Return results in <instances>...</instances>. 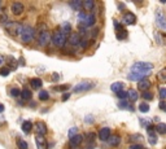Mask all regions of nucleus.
<instances>
[{
  "label": "nucleus",
  "mask_w": 166,
  "mask_h": 149,
  "mask_svg": "<svg viewBox=\"0 0 166 149\" xmlns=\"http://www.w3.org/2000/svg\"><path fill=\"white\" fill-rule=\"evenodd\" d=\"M21 39L25 43H30L31 40L34 39V35H35V30L33 29L29 25H23L22 29H21Z\"/></svg>",
  "instance_id": "f257e3e1"
},
{
  "label": "nucleus",
  "mask_w": 166,
  "mask_h": 149,
  "mask_svg": "<svg viewBox=\"0 0 166 149\" xmlns=\"http://www.w3.org/2000/svg\"><path fill=\"white\" fill-rule=\"evenodd\" d=\"M51 40H52V43H53L55 47L62 48L64 45L66 44V42H68V37L64 35L61 31H56V33L53 34V37L51 38Z\"/></svg>",
  "instance_id": "f03ea898"
},
{
  "label": "nucleus",
  "mask_w": 166,
  "mask_h": 149,
  "mask_svg": "<svg viewBox=\"0 0 166 149\" xmlns=\"http://www.w3.org/2000/svg\"><path fill=\"white\" fill-rule=\"evenodd\" d=\"M149 75V73L148 72H140V70H134L131 69L129 73V79L130 80H142V79H146V78Z\"/></svg>",
  "instance_id": "7ed1b4c3"
},
{
  "label": "nucleus",
  "mask_w": 166,
  "mask_h": 149,
  "mask_svg": "<svg viewBox=\"0 0 166 149\" xmlns=\"http://www.w3.org/2000/svg\"><path fill=\"white\" fill-rule=\"evenodd\" d=\"M5 29H7V31H8L10 35L16 37V35H20V34H21L22 25L17 23V22H7V23H5Z\"/></svg>",
  "instance_id": "20e7f679"
},
{
  "label": "nucleus",
  "mask_w": 166,
  "mask_h": 149,
  "mask_svg": "<svg viewBox=\"0 0 166 149\" xmlns=\"http://www.w3.org/2000/svg\"><path fill=\"white\" fill-rule=\"evenodd\" d=\"M94 86H95V84L91 83V82H80V83L77 84V86L73 87V92H74V93H79V92L90 91Z\"/></svg>",
  "instance_id": "39448f33"
},
{
  "label": "nucleus",
  "mask_w": 166,
  "mask_h": 149,
  "mask_svg": "<svg viewBox=\"0 0 166 149\" xmlns=\"http://www.w3.org/2000/svg\"><path fill=\"white\" fill-rule=\"evenodd\" d=\"M131 69H134V70H140V72H148V73H149L151 70L153 69V64H151V62H143V61L135 62L132 65Z\"/></svg>",
  "instance_id": "423d86ee"
},
{
  "label": "nucleus",
  "mask_w": 166,
  "mask_h": 149,
  "mask_svg": "<svg viewBox=\"0 0 166 149\" xmlns=\"http://www.w3.org/2000/svg\"><path fill=\"white\" fill-rule=\"evenodd\" d=\"M49 42H51V34H49L47 30L40 31L39 37H38V43H39L40 47H45V45H48Z\"/></svg>",
  "instance_id": "0eeeda50"
},
{
  "label": "nucleus",
  "mask_w": 166,
  "mask_h": 149,
  "mask_svg": "<svg viewBox=\"0 0 166 149\" xmlns=\"http://www.w3.org/2000/svg\"><path fill=\"white\" fill-rule=\"evenodd\" d=\"M156 23L162 30H166V16L164 15V12L161 9H158L156 13Z\"/></svg>",
  "instance_id": "6e6552de"
},
{
  "label": "nucleus",
  "mask_w": 166,
  "mask_h": 149,
  "mask_svg": "<svg viewBox=\"0 0 166 149\" xmlns=\"http://www.w3.org/2000/svg\"><path fill=\"white\" fill-rule=\"evenodd\" d=\"M97 136L101 141H107L109 137H110V129H109V127H103V129L99 131Z\"/></svg>",
  "instance_id": "1a4fd4ad"
},
{
  "label": "nucleus",
  "mask_w": 166,
  "mask_h": 149,
  "mask_svg": "<svg viewBox=\"0 0 166 149\" xmlns=\"http://www.w3.org/2000/svg\"><path fill=\"white\" fill-rule=\"evenodd\" d=\"M123 22L126 25H135L136 23V16L131 12H127L123 15Z\"/></svg>",
  "instance_id": "9d476101"
},
{
  "label": "nucleus",
  "mask_w": 166,
  "mask_h": 149,
  "mask_svg": "<svg viewBox=\"0 0 166 149\" xmlns=\"http://www.w3.org/2000/svg\"><path fill=\"white\" fill-rule=\"evenodd\" d=\"M10 10H12L13 15L20 16L25 10V7H23V4H21V3H13V4L10 5Z\"/></svg>",
  "instance_id": "9b49d317"
},
{
  "label": "nucleus",
  "mask_w": 166,
  "mask_h": 149,
  "mask_svg": "<svg viewBox=\"0 0 166 149\" xmlns=\"http://www.w3.org/2000/svg\"><path fill=\"white\" fill-rule=\"evenodd\" d=\"M154 129L153 127H148V141H149V144L151 145H156L157 144V135H156V132L153 131Z\"/></svg>",
  "instance_id": "f8f14e48"
},
{
  "label": "nucleus",
  "mask_w": 166,
  "mask_h": 149,
  "mask_svg": "<svg viewBox=\"0 0 166 149\" xmlns=\"http://www.w3.org/2000/svg\"><path fill=\"white\" fill-rule=\"evenodd\" d=\"M35 143H37L38 149H47V141H45L44 136H42V135H37L35 136Z\"/></svg>",
  "instance_id": "ddd939ff"
},
{
  "label": "nucleus",
  "mask_w": 166,
  "mask_h": 149,
  "mask_svg": "<svg viewBox=\"0 0 166 149\" xmlns=\"http://www.w3.org/2000/svg\"><path fill=\"white\" fill-rule=\"evenodd\" d=\"M149 87H151V82L148 79H142V80H139V83H137V88H139L140 91H143V92H146L149 90Z\"/></svg>",
  "instance_id": "4468645a"
},
{
  "label": "nucleus",
  "mask_w": 166,
  "mask_h": 149,
  "mask_svg": "<svg viewBox=\"0 0 166 149\" xmlns=\"http://www.w3.org/2000/svg\"><path fill=\"white\" fill-rule=\"evenodd\" d=\"M69 43L72 45H79L80 43V35L77 33H73L69 35Z\"/></svg>",
  "instance_id": "2eb2a0df"
},
{
  "label": "nucleus",
  "mask_w": 166,
  "mask_h": 149,
  "mask_svg": "<svg viewBox=\"0 0 166 149\" xmlns=\"http://www.w3.org/2000/svg\"><path fill=\"white\" fill-rule=\"evenodd\" d=\"M82 141H83V136L82 135H79V134H77L75 136L70 139V145H72L73 148H77L80 143H82Z\"/></svg>",
  "instance_id": "dca6fc26"
},
{
  "label": "nucleus",
  "mask_w": 166,
  "mask_h": 149,
  "mask_svg": "<svg viewBox=\"0 0 166 149\" xmlns=\"http://www.w3.org/2000/svg\"><path fill=\"white\" fill-rule=\"evenodd\" d=\"M108 143L110 147H118L119 143H121V137L118 135H110V137L108 139Z\"/></svg>",
  "instance_id": "f3484780"
},
{
  "label": "nucleus",
  "mask_w": 166,
  "mask_h": 149,
  "mask_svg": "<svg viewBox=\"0 0 166 149\" xmlns=\"http://www.w3.org/2000/svg\"><path fill=\"white\" fill-rule=\"evenodd\" d=\"M30 86L34 90H39L43 86V82H42V79H39V78H33V79H30Z\"/></svg>",
  "instance_id": "a211bd4d"
},
{
  "label": "nucleus",
  "mask_w": 166,
  "mask_h": 149,
  "mask_svg": "<svg viewBox=\"0 0 166 149\" xmlns=\"http://www.w3.org/2000/svg\"><path fill=\"white\" fill-rule=\"evenodd\" d=\"M37 131H38V135L44 136V135L47 134V126H45L43 122H38L37 123Z\"/></svg>",
  "instance_id": "6ab92c4d"
},
{
  "label": "nucleus",
  "mask_w": 166,
  "mask_h": 149,
  "mask_svg": "<svg viewBox=\"0 0 166 149\" xmlns=\"http://www.w3.org/2000/svg\"><path fill=\"white\" fill-rule=\"evenodd\" d=\"M127 99L130 100V102H135L139 99V95H137V92L135 90H130L127 91Z\"/></svg>",
  "instance_id": "aec40b11"
},
{
  "label": "nucleus",
  "mask_w": 166,
  "mask_h": 149,
  "mask_svg": "<svg viewBox=\"0 0 166 149\" xmlns=\"http://www.w3.org/2000/svg\"><path fill=\"white\" fill-rule=\"evenodd\" d=\"M62 30H60L64 35H66V37H69L70 34H72V26H70V23L69 22H64L62 23Z\"/></svg>",
  "instance_id": "412c9836"
},
{
  "label": "nucleus",
  "mask_w": 166,
  "mask_h": 149,
  "mask_svg": "<svg viewBox=\"0 0 166 149\" xmlns=\"http://www.w3.org/2000/svg\"><path fill=\"white\" fill-rule=\"evenodd\" d=\"M110 90L114 92V93H117V92H119V91L123 90V83H122V82H114V83H112Z\"/></svg>",
  "instance_id": "4be33fe9"
},
{
  "label": "nucleus",
  "mask_w": 166,
  "mask_h": 149,
  "mask_svg": "<svg viewBox=\"0 0 166 149\" xmlns=\"http://www.w3.org/2000/svg\"><path fill=\"white\" fill-rule=\"evenodd\" d=\"M94 23H95V17H94V15H87L86 16V20H84V22H83V26L84 27H88V26H92Z\"/></svg>",
  "instance_id": "5701e85b"
},
{
  "label": "nucleus",
  "mask_w": 166,
  "mask_h": 149,
  "mask_svg": "<svg viewBox=\"0 0 166 149\" xmlns=\"http://www.w3.org/2000/svg\"><path fill=\"white\" fill-rule=\"evenodd\" d=\"M82 7L86 10H88V12H90V10H94V7H95V3L92 1V0H86V1H83L82 3Z\"/></svg>",
  "instance_id": "b1692460"
},
{
  "label": "nucleus",
  "mask_w": 166,
  "mask_h": 149,
  "mask_svg": "<svg viewBox=\"0 0 166 149\" xmlns=\"http://www.w3.org/2000/svg\"><path fill=\"white\" fill-rule=\"evenodd\" d=\"M21 96H22L23 100H30L31 96H33V93H31L30 90H27V88H23V90L21 91Z\"/></svg>",
  "instance_id": "393cba45"
},
{
  "label": "nucleus",
  "mask_w": 166,
  "mask_h": 149,
  "mask_svg": "<svg viewBox=\"0 0 166 149\" xmlns=\"http://www.w3.org/2000/svg\"><path fill=\"white\" fill-rule=\"evenodd\" d=\"M31 129H33V123L30 122V121H25V122L22 123V131L23 132H30Z\"/></svg>",
  "instance_id": "a878e982"
},
{
  "label": "nucleus",
  "mask_w": 166,
  "mask_h": 149,
  "mask_svg": "<svg viewBox=\"0 0 166 149\" xmlns=\"http://www.w3.org/2000/svg\"><path fill=\"white\" fill-rule=\"evenodd\" d=\"M154 131H157L158 134H166V123H158V125L154 127Z\"/></svg>",
  "instance_id": "bb28decb"
},
{
  "label": "nucleus",
  "mask_w": 166,
  "mask_h": 149,
  "mask_svg": "<svg viewBox=\"0 0 166 149\" xmlns=\"http://www.w3.org/2000/svg\"><path fill=\"white\" fill-rule=\"evenodd\" d=\"M70 7H72L74 10H80L82 9V1H80V0H74V1L70 3Z\"/></svg>",
  "instance_id": "cd10ccee"
},
{
  "label": "nucleus",
  "mask_w": 166,
  "mask_h": 149,
  "mask_svg": "<svg viewBox=\"0 0 166 149\" xmlns=\"http://www.w3.org/2000/svg\"><path fill=\"white\" fill-rule=\"evenodd\" d=\"M17 147H18V149H29V144H27L25 140L20 139L18 141H17Z\"/></svg>",
  "instance_id": "c85d7f7f"
},
{
  "label": "nucleus",
  "mask_w": 166,
  "mask_h": 149,
  "mask_svg": "<svg viewBox=\"0 0 166 149\" xmlns=\"http://www.w3.org/2000/svg\"><path fill=\"white\" fill-rule=\"evenodd\" d=\"M118 108L119 109H131V106H130V104L126 100H121L118 102Z\"/></svg>",
  "instance_id": "c756f323"
},
{
  "label": "nucleus",
  "mask_w": 166,
  "mask_h": 149,
  "mask_svg": "<svg viewBox=\"0 0 166 149\" xmlns=\"http://www.w3.org/2000/svg\"><path fill=\"white\" fill-rule=\"evenodd\" d=\"M48 99H49V95H48L47 91H40L39 92V100L40 101H47Z\"/></svg>",
  "instance_id": "7c9ffc66"
},
{
  "label": "nucleus",
  "mask_w": 166,
  "mask_h": 149,
  "mask_svg": "<svg viewBox=\"0 0 166 149\" xmlns=\"http://www.w3.org/2000/svg\"><path fill=\"white\" fill-rule=\"evenodd\" d=\"M127 37V33H126V30H123V29H121V30H118L117 31V39L118 40H123Z\"/></svg>",
  "instance_id": "2f4dec72"
},
{
  "label": "nucleus",
  "mask_w": 166,
  "mask_h": 149,
  "mask_svg": "<svg viewBox=\"0 0 166 149\" xmlns=\"http://www.w3.org/2000/svg\"><path fill=\"white\" fill-rule=\"evenodd\" d=\"M21 95V91H20V88H12V90H10V96L12 97H18Z\"/></svg>",
  "instance_id": "473e14b6"
},
{
  "label": "nucleus",
  "mask_w": 166,
  "mask_h": 149,
  "mask_svg": "<svg viewBox=\"0 0 166 149\" xmlns=\"http://www.w3.org/2000/svg\"><path fill=\"white\" fill-rule=\"evenodd\" d=\"M158 79L161 82H166V69H162L160 73H158Z\"/></svg>",
  "instance_id": "72a5a7b5"
},
{
  "label": "nucleus",
  "mask_w": 166,
  "mask_h": 149,
  "mask_svg": "<svg viewBox=\"0 0 166 149\" xmlns=\"http://www.w3.org/2000/svg\"><path fill=\"white\" fill-rule=\"evenodd\" d=\"M142 96H143V99H144L146 101H151L152 99H153V95H152L149 91H146V92H144V93L142 95Z\"/></svg>",
  "instance_id": "f704fd0d"
},
{
  "label": "nucleus",
  "mask_w": 166,
  "mask_h": 149,
  "mask_svg": "<svg viewBox=\"0 0 166 149\" xmlns=\"http://www.w3.org/2000/svg\"><path fill=\"white\" fill-rule=\"evenodd\" d=\"M86 137H87L88 143H95V137H96V134H95V132H88Z\"/></svg>",
  "instance_id": "c9c22d12"
},
{
  "label": "nucleus",
  "mask_w": 166,
  "mask_h": 149,
  "mask_svg": "<svg viewBox=\"0 0 166 149\" xmlns=\"http://www.w3.org/2000/svg\"><path fill=\"white\" fill-rule=\"evenodd\" d=\"M139 110L142 113H147L148 110H149V105L146 104V102H144V104H140L139 105Z\"/></svg>",
  "instance_id": "e433bc0d"
},
{
  "label": "nucleus",
  "mask_w": 166,
  "mask_h": 149,
  "mask_svg": "<svg viewBox=\"0 0 166 149\" xmlns=\"http://www.w3.org/2000/svg\"><path fill=\"white\" fill-rule=\"evenodd\" d=\"M77 134H78V129H77V127H72V129L69 130V139L74 137Z\"/></svg>",
  "instance_id": "4c0bfd02"
},
{
  "label": "nucleus",
  "mask_w": 166,
  "mask_h": 149,
  "mask_svg": "<svg viewBox=\"0 0 166 149\" xmlns=\"http://www.w3.org/2000/svg\"><path fill=\"white\" fill-rule=\"evenodd\" d=\"M9 72H10L9 67H1V69H0V75L7 77V75H9Z\"/></svg>",
  "instance_id": "58836bf2"
},
{
  "label": "nucleus",
  "mask_w": 166,
  "mask_h": 149,
  "mask_svg": "<svg viewBox=\"0 0 166 149\" xmlns=\"http://www.w3.org/2000/svg\"><path fill=\"white\" fill-rule=\"evenodd\" d=\"M116 95H117V96L119 97V99H121V100H125V99H127V92L126 91H119V92H117V93H116Z\"/></svg>",
  "instance_id": "ea45409f"
},
{
  "label": "nucleus",
  "mask_w": 166,
  "mask_h": 149,
  "mask_svg": "<svg viewBox=\"0 0 166 149\" xmlns=\"http://www.w3.org/2000/svg\"><path fill=\"white\" fill-rule=\"evenodd\" d=\"M160 97L162 99V100H165V99H166V88L165 87L160 88Z\"/></svg>",
  "instance_id": "a19ab883"
},
{
  "label": "nucleus",
  "mask_w": 166,
  "mask_h": 149,
  "mask_svg": "<svg viewBox=\"0 0 166 149\" xmlns=\"http://www.w3.org/2000/svg\"><path fill=\"white\" fill-rule=\"evenodd\" d=\"M69 87L70 86H68V84H65V86H56L55 90L56 91H66V90H69Z\"/></svg>",
  "instance_id": "79ce46f5"
},
{
  "label": "nucleus",
  "mask_w": 166,
  "mask_h": 149,
  "mask_svg": "<svg viewBox=\"0 0 166 149\" xmlns=\"http://www.w3.org/2000/svg\"><path fill=\"white\" fill-rule=\"evenodd\" d=\"M130 139H131V140H134V141H142V140H143V137L140 136L139 134H135V135H132V136L130 137Z\"/></svg>",
  "instance_id": "37998d69"
},
{
  "label": "nucleus",
  "mask_w": 166,
  "mask_h": 149,
  "mask_svg": "<svg viewBox=\"0 0 166 149\" xmlns=\"http://www.w3.org/2000/svg\"><path fill=\"white\" fill-rule=\"evenodd\" d=\"M79 45H80V48L86 49V48L88 47V42L86 40V39H80V43H79Z\"/></svg>",
  "instance_id": "c03bdc74"
},
{
  "label": "nucleus",
  "mask_w": 166,
  "mask_h": 149,
  "mask_svg": "<svg viewBox=\"0 0 166 149\" xmlns=\"http://www.w3.org/2000/svg\"><path fill=\"white\" fill-rule=\"evenodd\" d=\"M7 21H8V17H7L5 13H1L0 15V22H5L7 23Z\"/></svg>",
  "instance_id": "a18cd8bd"
},
{
  "label": "nucleus",
  "mask_w": 166,
  "mask_h": 149,
  "mask_svg": "<svg viewBox=\"0 0 166 149\" xmlns=\"http://www.w3.org/2000/svg\"><path fill=\"white\" fill-rule=\"evenodd\" d=\"M113 25H114V27H116V30H117V31L122 29V25L119 23L118 21H116V20H114V22H113Z\"/></svg>",
  "instance_id": "49530a36"
},
{
  "label": "nucleus",
  "mask_w": 166,
  "mask_h": 149,
  "mask_svg": "<svg viewBox=\"0 0 166 149\" xmlns=\"http://www.w3.org/2000/svg\"><path fill=\"white\" fill-rule=\"evenodd\" d=\"M158 106H160V109L162 112H166V102L165 101H161L160 104H158Z\"/></svg>",
  "instance_id": "de8ad7c7"
},
{
  "label": "nucleus",
  "mask_w": 166,
  "mask_h": 149,
  "mask_svg": "<svg viewBox=\"0 0 166 149\" xmlns=\"http://www.w3.org/2000/svg\"><path fill=\"white\" fill-rule=\"evenodd\" d=\"M70 97V93H69V92H65V93H64L62 95V97H61V100L62 101H66V100H68V99Z\"/></svg>",
  "instance_id": "09e8293b"
},
{
  "label": "nucleus",
  "mask_w": 166,
  "mask_h": 149,
  "mask_svg": "<svg viewBox=\"0 0 166 149\" xmlns=\"http://www.w3.org/2000/svg\"><path fill=\"white\" fill-rule=\"evenodd\" d=\"M130 149H143V147L139 144H132L131 147H130Z\"/></svg>",
  "instance_id": "8fccbe9b"
},
{
  "label": "nucleus",
  "mask_w": 166,
  "mask_h": 149,
  "mask_svg": "<svg viewBox=\"0 0 166 149\" xmlns=\"http://www.w3.org/2000/svg\"><path fill=\"white\" fill-rule=\"evenodd\" d=\"M52 78H53V80H55V82H56V80H59V74H53V77H52Z\"/></svg>",
  "instance_id": "3c124183"
},
{
  "label": "nucleus",
  "mask_w": 166,
  "mask_h": 149,
  "mask_svg": "<svg viewBox=\"0 0 166 149\" xmlns=\"http://www.w3.org/2000/svg\"><path fill=\"white\" fill-rule=\"evenodd\" d=\"M86 121H87V122H92L94 118H92V117H90V115H88V117H86Z\"/></svg>",
  "instance_id": "603ef678"
},
{
  "label": "nucleus",
  "mask_w": 166,
  "mask_h": 149,
  "mask_svg": "<svg viewBox=\"0 0 166 149\" xmlns=\"http://www.w3.org/2000/svg\"><path fill=\"white\" fill-rule=\"evenodd\" d=\"M3 112H4V105L0 104V113H3Z\"/></svg>",
  "instance_id": "864d4df0"
},
{
  "label": "nucleus",
  "mask_w": 166,
  "mask_h": 149,
  "mask_svg": "<svg viewBox=\"0 0 166 149\" xmlns=\"http://www.w3.org/2000/svg\"><path fill=\"white\" fill-rule=\"evenodd\" d=\"M3 64H4V57H1V56H0V65H3Z\"/></svg>",
  "instance_id": "5fc2aeb1"
},
{
  "label": "nucleus",
  "mask_w": 166,
  "mask_h": 149,
  "mask_svg": "<svg viewBox=\"0 0 166 149\" xmlns=\"http://www.w3.org/2000/svg\"><path fill=\"white\" fill-rule=\"evenodd\" d=\"M118 8H119V10H122V9H123V4H119Z\"/></svg>",
  "instance_id": "6e6d98bb"
},
{
  "label": "nucleus",
  "mask_w": 166,
  "mask_h": 149,
  "mask_svg": "<svg viewBox=\"0 0 166 149\" xmlns=\"http://www.w3.org/2000/svg\"><path fill=\"white\" fill-rule=\"evenodd\" d=\"M165 149H166V148H165Z\"/></svg>",
  "instance_id": "4d7b16f0"
}]
</instances>
